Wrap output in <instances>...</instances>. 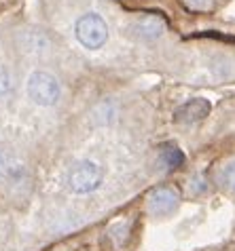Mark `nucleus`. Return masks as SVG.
Returning a JSON list of instances; mask_svg holds the SVG:
<instances>
[{"label":"nucleus","mask_w":235,"mask_h":251,"mask_svg":"<svg viewBox=\"0 0 235 251\" xmlns=\"http://www.w3.org/2000/svg\"><path fill=\"white\" fill-rule=\"evenodd\" d=\"M180 203V197L174 188H168V186H161V188H155V190L148 192L147 197V207L150 215L155 218H161V215H170L174 209Z\"/></svg>","instance_id":"nucleus-4"},{"label":"nucleus","mask_w":235,"mask_h":251,"mask_svg":"<svg viewBox=\"0 0 235 251\" xmlns=\"http://www.w3.org/2000/svg\"><path fill=\"white\" fill-rule=\"evenodd\" d=\"M191 190L195 192V194H202V192L206 190V184L202 182V177H195V179H193V184H191Z\"/></svg>","instance_id":"nucleus-12"},{"label":"nucleus","mask_w":235,"mask_h":251,"mask_svg":"<svg viewBox=\"0 0 235 251\" xmlns=\"http://www.w3.org/2000/svg\"><path fill=\"white\" fill-rule=\"evenodd\" d=\"M59 91L61 89H59L58 78L49 72L36 70L28 78V95L38 106H53L59 100Z\"/></svg>","instance_id":"nucleus-2"},{"label":"nucleus","mask_w":235,"mask_h":251,"mask_svg":"<svg viewBox=\"0 0 235 251\" xmlns=\"http://www.w3.org/2000/svg\"><path fill=\"white\" fill-rule=\"evenodd\" d=\"M129 230H131V222H119V224H115L113 228H110V239L115 241L117 247L123 245V241L127 239Z\"/></svg>","instance_id":"nucleus-9"},{"label":"nucleus","mask_w":235,"mask_h":251,"mask_svg":"<svg viewBox=\"0 0 235 251\" xmlns=\"http://www.w3.org/2000/svg\"><path fill=\"white\" fill-rule=\"evenodd\" d=\"M220 177H223V184L229 188V190L235 192V160H231V163L225 167V169H223V176H220Z\"/></svg>","instance_id":"nucleus-11"},{"label":"nucleus","mask_w":235,"mask_h":251,"mask_svg":"<svg viewBox=\"0 0 235 251\" xmlns=\"http://www.w3.org/2000/svg\"><path fill=\"white\" fill-rule=\"evenodd\" d=\"M210 112V101L204 100V97H195V100L184 101L180 108H176L174 112V123L180 125H191L197 121H204Z\"/></svg>","instance_id":"nucleus-5"},{"label":"nucleus","mask_w":235,"mask_h":251,"mask_svg":"<svg viewBox=\"0 0 235 251\" xmlns=\"http://www.w3.org/2000/svg\"><path fill=\"white\" fill-rule=\"evenodd\" d=\"M13 89V76L6 66H0V97H4Z\"/></svg>","instance_id":"nucleus-10"},{"label":"nucleus","mask_w":235,"mask_h":251,"mask_svg":"<svg viewBox=\"0 0 235 251\" xmlns=\"http://www.w3.org/2000/svg\"><path fill=\"white\" fill-rule=\"evenodd\" d=\"M159 160L165 165V169H178L184 163V154H182V150H178V146L163 144L161 150H159Z\"/></svg>","instance_id":"nucleus-8"},{"label":"nucleus","mask_w":235,"mask_h":251,"mask_svg":"<svg viewBox=\"0 0 235 251\" xmlns=\"http://www.w3.org/2000/svg\"><path fill=\"white\" fill-rule=\"evenodd\" d=\"M77 40L85 49H100L108 38V25L98 13H87L77 22Z\"/></svg>","instance_id":"nucleus-3"},{"label":"nucleus","mask_w":235,"mask_h":251,"mask_svg":"<svg viewBox=\"0 0 235 251\" xmlns=\"http://www.w3.org/2000/svg\"><path fill=\"white\" fill-rule=\"evenodd\" d=\"M208 2H210V0H189V4L193 6V9H206Z\"/></svg>","instance_id":"nucleus-13"},{"label":"nucleus","mask_w":235,"mask_h":251,"mask_svg":"<svg viewBox=\"0 0 235 251\" xmlns=\"http://www.w3.org/2000/svg\"><path fill=\"white\" fill-rule=\"evenodd\" d=\"M104 171L93 160H79L68 173V188L74 194H91L102 186Z\"/></svg>","instance_id":"nucleus-1"},{"label":"nucleus","mask_w":235,"mask_h":251,"mask_svg":"<svg viewBox=\"0 0 235 251\" xmlns=\"http://www.w3.org/2000/svg\"><path fill=\"white\" fill-rule=\"evenodd\" d=\"M134 32H136V36H140L144 40H155L165 32V22L157 15H148L140 19V22H136Z\"/></svg>","instance_id":"nucleus-7"},{"label":"nucleus","mask_w":235,"mask_h":251,"mask_svg":"<svg viewBox=\"0 0 235 251\" xmlns=\"http://www.w3.org/2000/svg\"><path fill=\"white\" fill-rule=\"evenodd\" d=\"M26 176V167L6 146L0 144V177L4 179H22Z\"/></svg>","instance_id":"nucleus-6"}]
</instances>
